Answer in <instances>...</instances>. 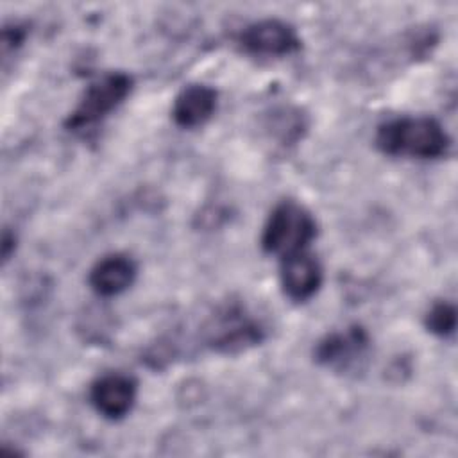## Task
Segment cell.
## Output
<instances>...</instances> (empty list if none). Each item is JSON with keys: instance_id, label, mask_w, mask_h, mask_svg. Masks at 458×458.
Masks as SVG:
<instances>
[{"instance_id": "6da1fadb", "label": "cell", "mask_w": 458, "mask_h": 458, "mask_svg": "<svg viewBox=\"0 0 458 458\" xmlns=\"http://www.w3.org/2000/svg\"><path fill=\"white\" fill-rule=\"evenodd\" d=\"M451 145L444 127L429 116H401L377 127L376 147L386 156L435 159Z\"/></svg>"}, {"instance_id": "7a4b0ae2", "label": "cell", "mask_w": 458, "mask_h": 458, "mask_svg": "<svg viewBox=\"0 0 458 458\" xmlns=\"http://www.w3.org/2000/svg\"><path fill=\"white\" fill-rule=\"evenodd\" d=\"M317 236L313 215L295 200L279 202L267 218L261 233V247L279 258L306 250Z\"/></svg>"}, {"instance_id": "3957f363", "label": "cell", "mask_w": 458, "mask_h": 458, "mask_svg": "<svg viewBox=\"0 0 458 458\" xmlns=\"http://www.w3.org/2000/svg\"><path fill=\"white\" fill-rule=\"evenodd\" d=\"M132 79L123 72H109L93 81L82 93L77 107L64 120V127L84 132L104 120L131 93Z\"/></svg>"}, {"instance_id": "277c9868", "label": "cell", "mask_w": 458, "mask_h": 458, "mask_svg": "<svg viewBox=\"0 0 458 458\" xmlns=\"http://www.w3.org/2000/svg\"><path fill=\"white\" fill-rule=\"evenodd\" d=\"M265 338L261 324L238 304L220 308L206 326V342L213 351L234 354L254 347Z\"/></svg>"}, {"instance_id": "5b68a950", "label": "cell", "mask_w": 458, "mask_h": 458, "mask_svg": "<svg viewBox=\"0 0 458 458\" xmlns=\"http://www.w3.org/2000/svg\"><path fill=\"white\" fill-rule=\"evenodd\" d=\"M238 45L250 55L284 57L301 48L297 30L281 20H259L238 34Z\"/></svg>"}, {"instance_id": "8992f818", "label": "cell", "mask_w": 458, "mask_h": 458, "mask_svg": "<svg viewBox=\"0 0 458 458\" xmlns=\"http://www.w3.org/2000/svg\"><path fill=\"white\" fill-rule=\"evenodd\" d=\"M136 392L138 385L134 377L122 372H109L91 383L89 401L102 417L118 420L134 406Z\"/></svg>"}, {"instance_id": "52a82bcc", "label": "cell", "mask_w": 458, "mask_h": 458, "mask_svg": "<svg viewBox=\"0 0 458 458\" xmlns=\"http://www.w3.org/2000/svg\"><path fill=\"white\" fill-rule=\"evenodd\" d=\"M369 349V335L360 326L326 335L315 347V360L320 365L345 370L358 363Z\"/></svg>"}, {"instance_id": "ba28073f", "label": "cell", "mask_w": 458, "mask_h": 458, "mask_svg": "<svg viewBox=\"0 0 458 458\" xmlns=\"http://www.w3.org/2000/svg\"><path fill=\"white\" fill-rule=\"evenodd\" d=\"M279 276L283 292L295 302L308 301L322 284V267L308 250L281 258Z\"/></svg>"}, {"instance_id": "9c48e42d", "label": "cell", "mask_w": 458, "mask_h": 458, "mask_svg": "<svg viewBox=\"0 0 458 458\" xmlns=\"http://www.w3.org/2000/svg\"><path fill=\"white\" fill-rule=\"evenodd\" d=\"M138 267L132 258L122 252L100 258L89 270V286L97 295L113 297L127 290L136 277Z\"/></svg>"}, {"instance_id": "30bf717a", "label": "cell", "mask_w": 458, "mask_h": 458, "mask_svg": "<svg viewBox=\"0 0 458 458\" xmlns=\"http://www.w3.org/2000/svg\"><path fill=\"white\" fill-rule=\"evenodd\" d=\"M216 91L206 84H190L182 88L172 106L174 122L184 129L206 123L216 109Z\"/></svg>"}, {"instance_id": "8fae6325", "label": "cell", "mask_w": 458, "mask_h": 458, "mask_svg": "<svg viewBox=\"0 0 458 458\" xmlns=\"http://www.w3.org/2000/svg\"><path fill=\"white\" fill-rule=\"evenodd\" d=\"M426 327L438 336H449L456 327V310L451 302H435L426 315Z\"/></svg>"}, {"instance_id": "7c38bea8", "label": "cell", "mask_w": 458, "mask_h": 458, "mask_svg": "<svg viewBox=\"0 0 458 458\" xmlns=\"http://www.w3.org/2000/svg\"><path fill=\"white\" fill-rule=\"evenodd\" d=\"M25 39V29L20 25L11 27H4L2 32V45H4V52H7L9 48H18Z\"/></svg>"}, {"instance_id": "4fadbf2b", "label": "cell", "mask_w": 458, "mask_h": 458, "mask_svg": "<svg viewBox=\"0 0 458 458\" xmlns=\"http://www.w3.org/2000/svg\"><path fill=\"white\" fill-rule=\"evenodd\" d=\"M11 247L14 249V234H11L9 231H5V233H4V238H2V256H4L5 261H7L9 256H11V252H9Z\"/></svg>"}]
</instances>
